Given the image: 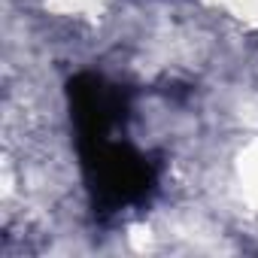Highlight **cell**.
<instances>
[{
  "label": "cell",
  "instance_id": "obj_1",
  "mask_svg": "<svg viewBox=\"0 0 258 258\" xmlns=\"http://www.w3.org/2000/svg\"><path fill=\"white\" fill-rule=\"evenodd\" d=\"M85 149V164L91 173V182L97 195L109 204H131L146 195L152 185V170L143 155L131 152L121 143H112L109 137L103 140H88L82 143Z\"/></svg>",
  "mask_w": 258,
  "mask_h": 258
}]
</instances>
